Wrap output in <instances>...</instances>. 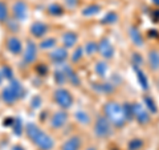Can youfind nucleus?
I'll use <instances>...</instances> for the list:
<instances>
[{
    "instance_id": "nucleus-10",
    "label": "nucleus",
    "mask_w": 159,
    "mask_h": 150,
    "mask_svg": "<svg viewBox=\"0 0 159 150\" xmlns=\"http://www.w3.org/2000/svg\"><path fill=\"white\" fill-rule=\"evenodd\" d=\"M68 57H69V52H68V49H65L64 47H56L51 52V54H49L51 61L53 64H56V65H64L65 61L68 60Z\"/></svg>"
},
{
    "instance_id": "nucleus-2",
    "label": "nucleus",
    "mask_w": 159,
    "mask_h": 150,
    "mask_svg": "<svg viewBox=\"0 0 159 150\" xmlns=\"http://www.w3.org/2000/svg\"><path fill=\"white\" fill-rule=\"evenodd\" d=\"M103 116L109 120L113 128H123L127 124L122 104L113 101V100L103 105Z\"/></svg>"
},
{
    "instance_id": "nucleus-8",
    "label": "nucleus",
    "mask_w": 159,
    "mask_h": 150,
    "mask_svg": "<svg viewBox=\"0 0 159 150\" xmlns=\"http://www.w3.org/2000/svg\"><path fill=\"white\" fill-rule=\"evenodd\" d=\"M37 59V45L32 40H28L25 48L23 49V63L25 65L34 63V60Z\"/></svg>"
},
{
    "instance_id": "nucleus-37",
    "label": "nucleus",
    "mask_w": 159,
    "mask_h": 150,
    "mask_svg": "<svg viewBox=\"0 0 159 150\" xmlns=\"http://www.w3.org/2000/svg\"><path fill=\"white\" fill-rule=\"evenodd\" d=\"M131 61H133V67H138V68H141V65L143 64V59L141 57V54H139V53H133V56H131Z\"/></svg>"
},
{
    "instance_id": "nucleus-14",
    "label": "nucleus",
    "mask_w": 159,
    "mask_h": 150,
    "mask_svg": "<svg viewBox=\"0 0 159 150\" xmlns=\"http://www.w3.org/2000/svg\"><path fill=\"white\" fill-rule=\"evenodd\" d=\"M129 37H130L131 43H133L135 47H138V48L143 47V44H145V40H143L142 32L139 31V29H138L135 26H131L130 28H129Z\"/></svg>"
},
{
    "instance_id": "nucleus-25",
    "label": "nucleus",
    "mask_w": 159,
    "mask_h": 150,
    "mask_svg": "<svg viewBox=\"0 0 159 150\" xmlns=\"http://www.w3.org/2000/svg\"><path fill=\"white\" fill-rule=\"evenodd\" d=\"M143 105H145V108L150 113H154V114L158 113V106H157V104H155V101H154L152 97H150V96L143 97Z\"/></svg>"
},
{
    "instance_id": "nucleus-13",
    "label": "nucleus",
    "mask_w": 159,
    "mask_h": 150,
    "mask_svg": "<svg viewBox=\"0 0 159 150\" xmlns=\"http://www.w3.org/2000/svg\"><path fill=\"white\" fill-rule=\"evenodd\" d=\"M82 139L80 136H72L66 138L61 145V150H81Z\"/></svg>"
},
{
    "instance_id": "nucleus-41",
    "label": "nucleus",
    "mask_w": 159,
    "mask_h": 150,
    "mask_svg": "<svg viewBox=\"0 0 159 150\" xmlns=\"http://www.w3.org/2000/svg\"><path fill=\"white\" fill-rule=\"evenodd\" d=\"M12 150H24V148H23V146H20V145H16V146H13V148H12Z\"/></svg>"
},
{
    "instance_id": "nucleus-26",
    "label": "nucleus",
    "mask_w": 159,
    "mask_h": 150,
    "mask_svg": "<svg viewBox=\"0 0 159 150\" xmlns=\"http://www.w3.org/2000/svg\"><path fill=\"white\" fill-rule=\"evenodd\" d=\"M107 71H109V67L105 61H97L96 65H94V72L99 77H105Z\"/></svg>"
},
{
    "instance_id": "nucleus-12",
    "label": "nucleus",
    "mask_w": 159,
    "mask_h": 150,
    "mask_svg": "<svg viewBox=\"0 0 159 150\" xmlns=\"http://www.w3.org/2000/svg\"><path fill=\"white\" fill-rule=\"evenodd\" d=\"M7 49H8V52H11L12 54H15V56L23 53L24 48H23L21 40H20L19 37H16V36H9L7 39Z\"/></svg>"
},
{
    "instance_id": "nucleus-43",
    "label": "nucleus",
    "mask_w": 159,
    "mask_h": 150,
    "mask_svg": "<svg viewBox=\"0 0 159 150\" xmlns=\"http://www.w3.org/2000/svg\"><path fill=\"white\" fill-rule=\"evenodd\" d=\"M86 150H97V149H96V148H94V146H89V148H88Z\"/></svg>"
},
{
    "instance_id": "nucleus-30",
    "label": "nucleus",
    "mask_w": 159,
    "mask_h": 150,
    "mask_svg": "<svg viewBox=\"0 0 159 150\" xmlns=\"http://www.w3.org/2000/svg\"><path fill=\"white\" fill-rule=\"evenodd\" d=\"M143 145H145V142H143L142 138H133V139H130V142L127 143V149L129 150H141L143 148Z\"/></svg>"
},
{
    "instance_id": "nucleus-39",
    "label": "nucleus",
    "mask_w": 159,
    "mask_h": 150,
    "mask_svg": "<svg viewBox=\"0 0 159 150\" xmlns=\"http://www.w3.org/2000/svg\"><path fill=\"white\" fill-rule=\"evenodd\" d=\"M65 3H66V6L69 8H74L77 6V3H78V0H65Z\"/></svg>"
},
{
    "instance_id": "nucleus-28",
    "label": "nucleus",
    "mask_w": 159,
    "mask_h": 150,
    "mask_svg": "<svg viewBox=\"0 0 159 150\" xmlns=\"http://www.w3.org/2000/svg\"><path fill=\"white\" fill-rule=\"evenodd\" d=\"M117 20H118V15H117V12L110 11V12H107L105 16L101 19V23H102V24H116V23H117Z\"/></svg>"
},
{
    "instance_id": "nucleus-27",
    "label": "nucleus",
    "mask_w": 159,
    "mask_h": 150,
    "mask_svg": "<svg viewBox=\"0 0 159 150\" xmlns=\"http://www.w3.org/2000/svg\"><path fill=\"white\" fill-rule=\"evenodd\" d=\"M82 48H84V53L88 54V56H93V54H96L98 52V44L94 41H88L85 44V47Z\"/></svg>"
},
{
    "instance_id": "nucleus-20",
    "label": "nucleus",
    "mask_w": 159,
    "mask_h": 150,
    "mask_svg": "<svg viewBox=\"0 0 159 150\" xmlns=\"http://www.w3.org/2000/svg\"><path fill=\"white\" fill-rule=\"evenodd\" d=\"M133 68H134V71H135L137 80H138V82H139V87L142 88V91L147 92L148 91V80H147V76H146L145 72H143L141 68H138V67H133Z\"/></svg>"
},
{
    "instance_id": "nucleus-38",
    "label": "nucleus",
    "mask_w": 159,
    "mask_h": 150,
    "mask_svg": "<svg viewBox=\"0 0 159 150\" xmlns=\"http://www.w3.org/2000/svg\"><path fill=\"white\" fill-rule=\"evenodd\" d=\"M41 104H43V100L40 96H34L32 98V101H31V108L32 109H39L40 106H41Z\"/></svg>"
},
{
    "instance_id": "nucleus-16",
    "label": "nucleus",
    "mask_w": 159,
    "mask_h": 150,
    "mask_svg": "<svg viewBox=\"0 0 159 150\" xmlns=\"http://www.w3.org/2000/svg\"><path fill=\"white\" fill-rule=\"evenodd\" d=\"M0 98H2L3 101L6 102V104H8V105L15 104V102H16L17 100H19L17 94L13 92V89H12L11 87H9V85H8V87H6V88H4L3 91H2V94H0Z\"/></svg>"
},
{
    "instance_id": "nucleus-35",
    "label": "nucleus",
    "mask_w": 159,
    "mask_h": 150,
    "mask_svg": "<svg viewBox=\"0 0 159 150\" xmlns=\"http://www.w3.org/2000/svg\"><path fill=\"white\" fill-rule=\"evenodd\" d=\"M12 132H13V134H16V136H20V134L23 133V124H21V120H20L19 117L13 120Z\"/></svg>"
},
{
    "instance_id": "nucleus-34",
    "label": "nucleus",
    "mask_w": 159,
    "mask_h": 150,
    "mask_svg": "<svg viewBox=\"0 0 159 150\" xmlns=\"http://www.w3.org/2000/svg\"><path fill=\"white\" fill-rule=\"evenodd\" d=\"M2 74H3V77L6 78V80H8V81H12V80L15 78V73H13V71H12V68L11 67H8V65H4L2 69Z\"/></svg>"
},
{
    "instance_id": "nucleus-31",
    "label": "nucleus",
    "mask_w": 159,
    "mask_h": 150,
    "mask_svg": "<svg viewBox=\"0 0 159 150\" xmlns=\"http://www.w3.org/2000/svg\"><path fill=\"white\" fill-rule=\"evenodd\" d=\"M123 106V112H125V116H126V120L127 122H130L134 120V113H133V104L131 102H123L122 104Z\"/></svg>"
},
{
    "instance_id": "nucleus-19",
    "label": "nucleus",
    "mask_w": 159,
    "mask_h": 150,
    "mask_svg": "<svg viewBox=\"0 0 159 150\" xmlns=\"http://www.w3.org/2000/svg\"><path fill=\"white\" fill-rule=\"evenodd\" d=\"M62 71H64V73H65V76H66V80L70 84H73V85H78L80 82H81V80H80V77L77 76V73H76V71L70 67V65H64L62 67Z\"/></svg>"
},
{
    "instance_id": "nucleus-5",
    "label": "nucleus",
    "mask_w": 159,
    "mask_h": 150,
    "mask_svg": "<svg viewBox=\"0 0 159 150\" xmlns=\"http://www.w3.org/2000/svg\"><path fill=\"white\" fill-rule=\"evenodd\" d=\"M133 113H134V120L139 125H147L151 121L150 118V112L145 108V105L141 102H134L133 104Z\"/></svg>"
},
{
    "instance_id": "nucleus-40",
    "label": "nucleus",
    "mask_w": 159,
    "mask_h": 150,
    "mask_svg": "<svg viewBox=\"0 0 159 150\" xmlns=\"http://www.w3.org/2000/svg\"><path fill=\"white\" fill-rule=\"evenodd\" d=\"M37 71H40V72H41V74H44V73L48 71V69H47L45 67H41V65H40V67H37Z\"/></svg>"
},
{
    "instance_id": "nucleus-24",
    "label": "nucleus",
    "mask_w": 159,
    "mask_h": 150,
    "mask_svg": "<svg viewBox=\"0 0 159 150\" xmlns=\"http://www.w3.org/2000/svg\"><path fill=\"white\" fill-rule=\"evenodd\" d=\"M56 44H57V40L54 37H45L41 40V43L39 44V48L40 49H54L56 48Z\"/></svg>"
},
{
    "instance_id": "nucleus-4",
    "label": "nucleus",
    "mask_w": 159,
    "mask_h": 150,
    "mask_svg": "<svg viewBox=\"0 0 159 150\" xmlns=\"http://www.w3.org/2000/svg\"><path fill=\"white\" fill-rule=\"evenodd\" d=\"M53 100L62 110H68L73 106V96L72 93L65 88H57L56 91L53 92Z\"/></svg>"
},
{
    "instance_id": "nucleus-33",
    "label": "nucleus",
    "mask_w": 159,
    "mask_h": 150,
    "mask_svg": "<svg viewBox=\"0 0 159 150\" xmlns=\"http://www.w3.org/2000/svg\"><path fill=\"white\" fill-rule=\"evenodd\" d=\"M53 77H54V81H56V84H58V85H62L64 82L68 81L66 76H65V73H64L62 69H58V71L54 72L53 73Z\"/></svg>"
},
{
    "instance_id": "nucleus-23",
    "label": "nucleus",
    "mask_w": 159,
    "mask_h": 150,
    "mask_svg": "<svg viewBox=\"0 0 159 150\" xmlns=\"http://www.w3.org/2000/svg\"><path fill=\"white\" fill-rule=\"evenodd\" d=\"M74 118H76V121L81 125H88L90 124V114H89L86 110H84V109H78L74 113Z\"/></svg>"
},
{
    "instance_id": "nucleus-44",
    "label": "nucleus",
    "mask_w": 159,
    "mask_h": 150,
    "mask_svg": "<svg viewBox=\"0 0 159 150\" xmlns=\"http://www.w3.org/2000/svg\"><path fill=\"white\" fill-rule=\"evenodd\" d=\"M154 4H157V6H159V0H152Z\"/></svg>"
},
{
    "instance_id": "nucleus-15",
    "label": "nucleus",
    "mask_w": 159,
    "mask_h": 150,
    "mask_svg": "<svg viewBox=\"0 0 159 150\" xmlns=\"http://www.w3.org/2000/svg\"><path fill=\"white\" fill-rule=\"evenodd\" d=\"M147 64L152 72L159 71V49H150L147 53Z\"/></svg>"
},
{
    "instance_id": "nucleus-29",
    "label": "nucleus",
    "mask_w": 159,
    "mask_h": 150,
    "mask_svg": "<svg viewBox=\"0 0 159 150\" xmlns=\"http://www.w3.org/2000/svg\"><path fill=\"white\" fill-rule=\"evenodd\" d=\"M48 12H49V15H52V16H61L64 9L58 3H52L48 6Z\"/></svg>"
},
{
    "instance_id": "nucleus-3",
    "label": "nucleus",
    "mask_w": 159,
    "mask_h": 150,
    "mask_svg": "<svg viewBox=\"0 0 159 150\" xmlns=\"http://www.w3.org/2000/svg\"><path fill=\"white\" fill-rule=\"evenodd\" d=\"M94 136L99 139L109 138L113 134V125L109 122V120L105 116H98L93 125Z\"/></svg>"
},
{
    "instance_id": "nucleus-1",
    "label": "nucleus",
    "mask_w": 159,
    "mask_h": 150,
    "mask_svg": "<svg viewBox=\"0 0 159 150\" xmlns=\"http://www.w3.org/2000/svg\"><path fill=\"white\" fill-rule=\"evenodd\" d=\"M24 132L27 133V137L31 139V142L40 150H52L54 148V139L36 124L28 122L24 126Z\"/></svg>"
},
{
    "instance_id": "nucleus-11",
    "label": "nucleus",
    "mask_w": 159,
    "mask_h": 150,
    "mask_svg": "<svg viewBox=\"0 0 159 150\" xmlns=\"http://www.w3.org/2000/svg\"><path fill=\"white\" fill-rule=\"evenodd\" d=\"M48 31H49V27L43 21H34L31 26V28H29V32H31V35L34 39L45 37V35L48 33Z\"/></svg>"
},
{
    "instance_id": "nucleus-6",
    "label": "nucleus",
    "mask_w": 159,
    "mask_h": 150,
    "mask_svg": "<svg viewBox=\"0 0 159 150\" xmlns=\"http://www.w3.org/2000/svg\"><path fill=\"white\" fill-rule=\"evenodd\" d=\"M97 44H98V53L101 54L103 60H110L114 57V52L116 51H114V45L109 37H102Z\"/></svg>"
},
{
    "instance_id": "nucleus-42",
    "label": "nucleus",
    "mask_w": 159,
    "mask_h": 150,
    "mask_svg": "<svg viewBox=\"0 0 159 150\" xmlns=\"http://www.w3.org/2000/svg\"><path fill=\"white\" fill-rule=\"evenodd\" d=\"M3 80H4V77H3V74H2V71H0V85H2Z\"/></svg>"
},
{
    "instance_id": "nucleus-36",
    "label": "nucleus",
    "mask_w": 159,
    "mask_h": 150,
    "mask_svg": "<svg viewBox=\"0 0 159 150\" xmlns=\"http://www.w3.org/2000/svg\"><path fill=\"white\" fill-rule=\"evenodd\" d=\"M82 56H84V48L82 47H76V49H74V52L70 56V59H72L73 63H77L82 59Z\"/></svg>"
},
{
    "instance_id": "nucleus-17",
    "label": "nucleus",
    "mask_w": 159,
    "mask_h": 150,
    "mask_svg": "<svg viewBox=\"0 0 159 150\" xmlns=\"http://www.w3.org/2000/svg\"><path fill=\"white\" fill-rule=\"evenodd\" d=\"M77 40H78V36L74 32H65L62 35V37H61L62 47L65 49L74 48L76 47V44H77Z\"/></svg>"
},
{
    "instance_id": "nucleus-21",
    "label": "nucleus",
    "mask_w": 159,
    "mask_h": 150,
    "mask_svg": "<svg viewBox=\"0 0 159 150\" xmlns=\"http://www.w3.org/2000/svg\"><path fill=\"white\" fill-rule=\"evenodd\" d=\"M102 7L99 6V4H96V3H92L89 4V6H86L85 8L82 9V16L85 17H90V16H96V15H98L99 12H101Z\"/></svg>"
},
{
    "instance_id": "nucleus-22",
    "label": "nucleus",
    "mask_w": 159,
    "mask_h": 150,
    "mask_svg": "<svg viewBox=\"0 0 159 150\" xmlns=\"http://www.w3.org/2000/svg\"><path fill=\"white\" fill-rule=\"evenodd\" d=\"M9 87H11L12 89H13V92L17 94V97H19V100H21V98H24V96H25V88L23 87V84L19 81V80H16V78H13L12 81H9Z\"/></svg>"
},
{
    "instance_id": "nucleus-18",
    "label": "nucleus",
    "mask_w": 159,
    "mask_h": 150,
    "mask_svg": "<svg viewBox=\"0 0 159 150\" xmlns=\"http://www.w3.org/2000/svg\"><path fill=\"white\" fill-rule=\"evenodd\" d=\"M92 88L96 92L102 93V94H110L116 91V85L111 82H93Z\"/></svg>"
},
{
    "instance_id": "nucleus-9",
    "label": "nucleus",
    "mask_w": 159,
    "mask_h": 150,
    "mask_svg": "<svg viewBox=\"0 0 159 150\" xmlns=\"http://www.w3.org/2000/svg\"><path fill=\"white\" fill-rule=\"evenodd\" d=\"M12 15L16 21H24L28 17V6L23 0H17L12 6Z\"/></svg>"
},
{
    "instance_id": "nucleus-32",
    "label": "nucleus",
    "mask_w": 159,
    "mask_h": 150,
    "mask_svg": "<svg viewBox=\"0 0 159 150\" xmlns=\"http://www.w3.org/2000/svg\"><path fill=\"white\" fill-rule=\"evenodd\" d=\"M8 19H9L8 7H7V4H6V3L0 0V21H2V23H6Z\"/></svg>"
},
{
    "instance_id": "nucleus-7",
    "label": "nucleus",
    "mask_w": 159,
    "mask_h": 150,
    "mask_svg": "<svg viewBox=\"0 0 159 150\" xmlns=\"http://www.w3.org/2000/svg\"><path fill=\"white\" fill-rule=\"evenodd\" d=\"M69 120V114L66 113V110H62V109H60V110L54 112L52 114L51 117V121H49V124H51V128L54 129V130H58V129L64 128L66 125Z\"/></svg>"
}]
</instances>
